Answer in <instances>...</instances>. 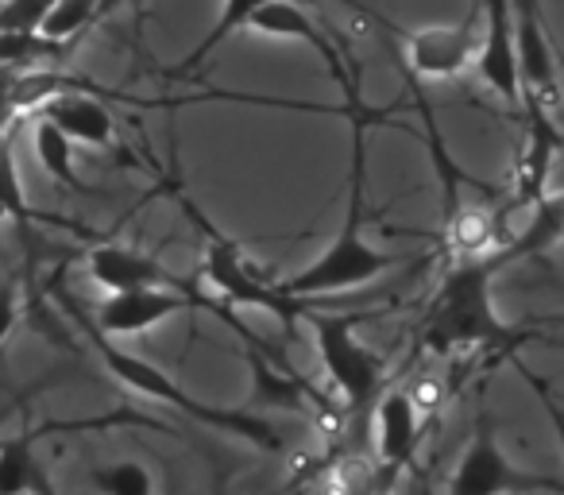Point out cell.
Segmentation results:
<instances>
[{
    "mask_svg": "<svg viewBox=\"0 0 564 495\" xmlns=\"http://www.w3.org/2000/svg\"><path fill=\"white\" fill-rule=\"evenodd\" d=\"M20 325V283L4 279L0 283V345L12 337V330Z\"/></svg>",
    "mask_w": 564,
    "mask_h": 495,
    "instance_id": "cell-22",
    "label": "cell"
},
{
    "mask_svg": "<svg viewBox=\"0 0 564 495\" xmlns=\"http://www.w3.org/2000/svg\"><path fill=\"white\" fill-rule=\"evenodd\" d=\"M445 244L453 248L456 263L491 260V256H499L507 248L499 217L487 205H460L453 217H445Z\"/></svg>",
    "mask_w": 564,
    "mask_h": 495,
    "instance_id": "cell-15",
    "label": "cell"
},
{
    "mask_svg": "<svg viewBox=\"0 0 564 495\" xmlns=\"http://www.w3.org/2000/svg\"><path fill=\"white\" fill-rule=\"evenodd\" d=\"M86 271L105 294H132V291H189V279H178L171 268L151 252L128 248L117 240H101L86 252Z\"/></svg>",
    "mask_w": 564,
    "mask_h": 495,
    "instance_id": "cell-8",
    "label": "cell"
},
{
    "mask_svg": "<svg viewBox=\"0 0 564 495\" xmlns=\"http://www.w3.org/2000/svg\"><path fill=\"white\" fill-rule=\"evenodd\" d=\"M58 0H0V32H43Z\"/></svg>",
    "mask_w": 564,
    "mask_h": 495,
    "instance_id": "cell-21",
    "label": "cell"
},
{
    "mask_svg": "<svg viewBox=\"0 0 564 495\" xmlns=\"http://www.w3.org/2000/svg\"><path fill=\"white\" fill-rule=\"evenodd\" d=\"M533 492H564V480L525 472L522 464H514L502 453L491 426L479 422L468 449L456 461L453 476H448L445 495H533Z\"/></svg>",
    "mask_w": 564,
    "mask_h": 495,
    "instance_id": "cell-6",
    "label": "cell"
},
{
    "mask_svg": "<svg viewBox=\"0 0 564 495\" xmlns=\"http://www.w3.org/2000/svg\"><path fill=\"white\" fill-rule=\"evenodd\" d=\"M66 306V314L74 318V322L82 325V333H86V341L94 345V353L101 356V364L109 368L112 379H120L124 387H132L135 395H143V399L151 402H166V407L182 410L186 418H194L197 426H205V430H217V433H232V438H243L248 445L263 449V453H282L286 449V441L279 438V430H274L267 418H259L256 410H243V407H213V402H202L194 399V395L186 391L182 384H174L171 372H163L159 364L143 361V356H132L124 353V348L112 345V337H105L101 330L94 325V318L82 310L78 299H70V294H63L58 299Z\"/></svg>",
    "mask_w": 564,
    "mask_h": 495,
    "instance_id": "cell-2",
    "label": "cell"
},
{
    "mask_svg": "<svg viewBox=\"0 0 564 495\" xmlns=\"http://www.w3.org/2000/svg\"><path fill=\"white\" fill-rule=\"evenodd\" d=\"M166 194L174 197L182 213L197 225V233L205 236V279L213 283V291L220 294V302H228L232 310H267V314L279 318L286 330H294L299 322H306V314L314 310V302L291 299V294L279 291V279L263 276L256 263L248 260L240 244L232 236H225L202 209L194 205V197L182 194L178 182L166 186Z\"/></svg>",
    "mask_w": 564,
    "mask_h": 495,
    "instance_id": "cell-4",
    "label": "cell"
},
{
    "mask_svg": "<svg viewBox=\"0 0 564 495\" xmlns=\"http://www.w3.org/2000/svg\"><path fill=\"white\" fill-rule=\"evenodd\" d=\"M337 86L345 89V120L352 128V151H348V209L340 233L325 244V252L314 263H306L294 276L279 279V291L291 299H325V294H345L356 287L376 283L383 271L399 268L402 256L383 252L376 244H368L364 236V217H368V128L383 125L391 117V109H368L360 94V63L352 58V71H345V78H337Z\"/></svg>",
    "mask_w": 564,
    "mask_h": 495,
    "instance_id": "cell-1",
    "label": "cell"
},
{
    "mask_svg": "<svg viewBox=\"0 0 564 495\" xmlns=\"http://www.w3.org/2000/svg\"><path fill=\"white\" fill-rule=\"evenodd\" d=\"M267 4H274V0H225V4H220L217 24H213L209 32L202 35V43H197V47L189 51L186 58H178V63L166 66V71H159V74H163V78H189L194 71H202V66L213 58V51L225 47L232 35L248 32L251 20H256V12H263Z\"/></svg>",
    "mask_w": 564,
    "mask_h": 495,
    "instance_id": "cell-16",
    "label": "cell"
},
{
    "mask_svg": "<svg viewBox=\"0 0 564 495\" xmlns=\"http://www.w3.org/2000/svg\"><path fill=\"white\" fill-rule=\"evenodd\" d=\"M0 217H9L12 225L20 228L24 240H32L40 225L66 228V233H78V236H94L89 228L74 225V220H66V217H55V213H43L28 202L24 179H20V166H17V151H12V132L4 136V143H0Z\"/></svg>",
    "mask_w": 564,
    "mask_h": 495,
    "instance_id": "cell-14",
    "label": "cell"
},
{
    "mask_svg": "<svg viewBox=\"0 0 564 495\" xmlns=\"http://www.w3.org/2000/svg\"><path fill=\"white\" fill-rule=\"evenodd\" d=\"M117 0H58V9L43 24V35L55 43H74L86 28H94Z\"/></svg>",
    "mask_w": 564,
    "mask_h": 495,
    "instance_id": "cell-19",
    "label": "cell"
},
{
    "mask_svg": "<svg viewBox=\"0 0 564 495\" xmlns=\"http://www.w3.org/2000/svg\"><path fill=\"white\" fill-rule=\"evenodd\" d=\"M97 94H109V89L97 86V82L89 89H66V94H58L55 101L43 105L35 117L51 120L70 143H86V148H120L117 117H112L109 105H105Z\"/></svg>",
    "mask_w": 564,
    "mask_h": 495,
    "instance_id": "cell-10",
    "label": "cell"
},
{
    "mask_svg": "<svg viewBox=\"0 0 564 495\" xmlns=\"http://www.w3.org/2000/svg\"><path fill=\"white\" fill-rule=\"evenodd\" d=\"M101 495H155V476L140 461H112L89 472Z\"/></svg>",
    "mask_w": 564,
    "mask_h": 495,
    "instance_id": "cell-20",
    "label": "cell"
},
{
    "mask_svg": "<svg viewBox=\"0 0 564 495\" xmlns=\"http://www.w3.org/2000/svg\"><path fill=\"white\" fill-rule=\"evenodd\" d=\"M417 445H422V410H417L410 387L383 391V399L376 402V449L383 469H406L414 461Z\"/></svg>",
    "mask_w": 564,
    "mask_h": 495,
    "instance_id": "cell-11",
    "label": "cell"
},
{
    "mask_svg": "<svg viewBox=\"0 0 564 495\" xmlns=\"http://www.w3.org/2000/svg\"><path fill=\"white\" fill-rule=\"evenodd\" d=\"M479 55V20L476 12L464 17L460 24L445 28H417L402 35V71L414 78L448 82L460 78L468 66H476Z\"/></svg>",
    "mask_w": 564,
    "mask_h": 495,
    "instance_id": "cell-7",
    "label": "cell"
},
{
    "mask_svg": "<svg viewBox=\"0 0 564 495\" xmlns=\"http://www.w3.org/2000/svg\"><path fill=\"white\" fill-rule=\"evenodd\" d=\"M51 430H58V422L0 438V495H58L47 469L40 464V453H35L40 438Z\"/></svg>",
    "mask_w": 564,
    "mask_h": 495,
    "instance_id": "cell-13",
    "label": "cell"
},
{
    "mask_svg": "<svg viewBox=\"0 0 564 495\" xmlns=\"http://www.w3.org/2000/svg\"><path fill=\"white\" fill-rule=\"evenodd\" d=\"M32 151H35V159H40V166L58 182V186H66L70 194H82V197L94 194V186H86V179L78 174V163H74V143L66 140L51 120L35 117Z\"/></svg>",
    "mask_w": 564,
    "mask_h": 495,
    "instance_id": "cell-17",
    "label": "cell"
},
{
    "mask_svg": "<svg viewBox=\"0 0 564 495\" xmlns=\"http://www.w3.org/2000/svg\"><path fill=\"white\" fill-rule=\"evenodd\" d=\"M24 71H9L0 66V136H9L12 125H17V105H12V89H17V78Z\"/></svg>",
    "mask_w": 564,
    "mask_h": 495,
    "instance_id": "cell-23",
    "label": "cell"
},
{
    "mask_svg": "<svg viewBox=\"0 0 564 495\" xmlns=\"http://www.w3.org/2000/svg\"><path fill=\"white\" fill-rule=\"evenodd\" d=\"M476 71L484 86L507 105H522V71H518V24L514 0H484Z\"/></svg>",
    "mask_w": 564,
    "mask_h": 495,
    "instance_id": "cell-9",
    "label": "cell"
},
{
    "mask_svg": "<svg viewBox=\"0 0 564 495\" xmlns=\"http://www.w3.org/2000/svg\"><path fill=\"white\" fill-rule=\"evenodd\" d=\"M561 148V132L553 125V112H545L541 105L525 101V143L518 155V202L538 205L549 194V174H553V159Z\"/></svg>",
    "mask_w": 564,
    "mask_h": 495,
    "instance_id": "cell-12",
    "label": "cell"
},
{
    "mask_svg": "<svg viewBox=\"0 0 564 495\" xmlns=\"http://www.w3.org/2000/svg\"><path fill=\"white\" fill-rule=\"evenodd\" d=\"M70 43H55L43 32H0V66L9 71H40L58 66Z\"/></svg>",
    "mask_w": 564,
    "mask_h": 495,
    "instance_id": "cell-18",
    "label": "cell"
},
{
    "mask_svg": "<svg viewBox=\"0 0 564 495\" xmlns=\"http://www.w3.org/2000/svg\"><path fill=\"white\" fill-rule=\"evenodd\" d=\"M507 263V256L491 260L453 263L433 294L422 322V345L437 356L468 353V348H495L507 353L522 341V333L510 330L495 310V271Z\"/></svg>",
    "mask_w": 564,
    "mask_h": 495,
    "instance_id": "cell-3",
    "label": "cell"
},
{
    "mask_svg": "<svg viewBox=\"0 0 564 495\" xmlns=\"http://www.w3.org/2000/svg\"><path fill=\"white\" fill-rule=\"evenodd\" d=\"M306 322L314 330V345L317 356H322L325 376L340 391L345 407L368 410L371 402L383 399V356L356 337V322H364V314H329V310L314 306L306 314Z\"/></svg>",
    "mask_w": 564,
    "mask_h": 495,
    "instance_id": "cell-5",
    "label": "cell"
}]
</instances>
